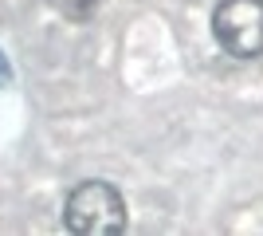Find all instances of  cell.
I'll return each instance as SVG.
<instances>
[{"label": "cell", "instance_id": "1", "mask_svg": "<svg viewBox=\"0 0 263 236\" xmlns=\"http://www.w3.org/2000/svg\"><path fill=\"white\" fill-rule=\"evenodd\" d=\"M63 225L75 236H118L126 228V197L110 181H79L63 201Z\"/></svg>", "mask_w": 263, "mask_h": 236}, {"label": "cell", "instance_id": "2", "mask_svg": "<svg viewBox=\"0 0 263 236\" xmlns=\"http://www.w3.org/2000/svg\"><path fill=\"white\" fill-rule=\"evenodd\" d=\"M212 35L232 59L263 56V0H220L212 8Z\"/></svg>", "mask_w": 263, "mask_h": 236}, {"label": "cell", "instance_id": "3", "mask_svg": "<svg viewBox=\"0 0 263 236\" xmlns=\"http://www.w3.org/2000/svg\"><path fill=\"white\" fill-rule=\"evenodd\" d=\"M63 20H71V24H87L95 12H99V4L102 0H47Z\"/></svg>", "mask_w": 263, "mask_h": 236}, {"label": "cell", "instance_id": "4", "mask_svg": "<svg viewBox=\"0 0 263 236\" xmlns=\"http://www.w3.org/2000/svg\"><path fill=\"white\" fill-rule=\"evenodd\" d=\"M0 83H12V67H8V59H4V51H0Z\"/></svg>", "mask_w": 263, "mask_h": 236}]
</instances>
